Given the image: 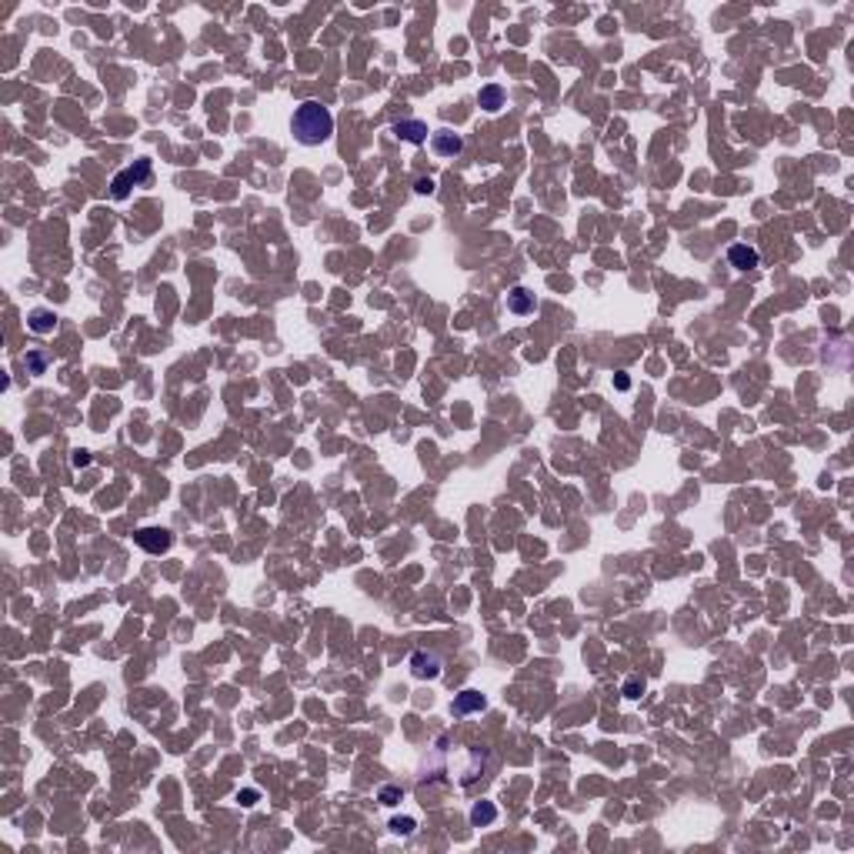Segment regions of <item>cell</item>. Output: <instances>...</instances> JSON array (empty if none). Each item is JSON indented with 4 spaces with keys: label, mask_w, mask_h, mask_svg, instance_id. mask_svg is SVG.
<instances>
[{
    "label": "cell",
    "mask_w": 854,
    "mask_h": 854,
    "mask_svg": "<svg viewBox=\"0 0 854 854\" xmlns=\"http://www.w3.org/2000/svg\"><path fill=\"white\" fill-rule=\"evenodd\" d=\"M290 131H294V137H297L304 147H317V144H324V140H331V133H334V117H331V111L324 107L321 100H304V104L294 111V117H290Z\"/></svg>",
    "instance_id": "1"
},
{
    "label": "cell",
    "mask_w": 854,
    "mask_h": 854,
    "mask_svg": "<svg viewBox=\"0 0 854 854\" xmlns=\"http://www.w3.org/2000/svg\"><path fill=\"white\" fill-rule=\"evenodd\" d=\"M147 177H151V160H137L133 167L120 171V174L114 177V184H111V194H114V201H127L133 187L147 184Z\"/></svg>",
    "instance_id": "2"
},
{
    "label": "cell",
    "mask_w": 854,
    "mask_h": 854,
    "mask_svg": "<svg viewBox=\"0 0 854 854\" xmlns=\"http://www.w3.org/2000/svg\"><path fill=\"white\" fill-rule=\"evenodd\" d=\"M137 544L147 550V554H164V550H171L174 537H171V531H164V528H140V531H137Z\"/></svg>",
    "instance_id": "3"
},
{
    "label": "cell",
    "mask_w": 854,
    "mask_h": 854,
    "mask_svg": "<svg viewBox=\"0 0 854 854\" xmlns=\"http://www.w3.org/2000/svg\"><path fill=\"white\" fill-rule=\"evenodd\" d=\"M411 671H414V678H437L440 674V658L437 654H431V651H414L411 654Z\"/></svg>",
    "instance_id": "4"
},
{
    "label": "cell",
    "mask_w": 854,
    "mask_h": 854,
    "mask_svg": "<svg viewBox=\"0 0 854 854\" xmlns=\"http://www.w3.org/2000/svg\"><path fill=\"white\" fill-rule=\"evenodd\" d=\"M431 147H434V154H440V157H457V154L464 151V140H461V133L434 131L431 133Z\"/></svg>",
    "instance_id": "5"
},
{
    "label": "cell",
    "mask_w": 854,
    "mask_h": 854,
    "mask_svg": "<svg viewBox=\"0 0 854 854\" xmlns=\"http://www.w3.org/2000/svg\"><path fill=\"white\" fill-rule=\"evenodd\" d=\"M534 307H537V301H534V294L528 290V287H514L511 294H508V310H511V314H517V317L534 314Z\"/></svg>",
    "instance_id": "6"
},
{
    "label": "cell",
    "mask_w": 854,
    "mask_h": 854,
    "mask_svg": "<svg viewBox=\"0 0 854 854\" xmlns=\"http://www.w3.org/2000/svg\"><path fill=\"white\" fill-rule=\"evenodd\" d=\"M488 707V698L481 694V691H461L454 698V714H477V711H484Z\"/></svg>",
    "instance_id": "7"
},
{
    "label": "cell",
    "mask_w": 854,
    "mask_h": 854,
    "mask_svg": "<svg viewBox=\"0 0 854 854\" xmlns=\"http://www.w3.org/2000/svg\"><path fill=\"white\" fill-rule=\"evenodd\" d=\"M727 261H731V267H738V270H751V267L761 264V254L748 244H734L727 250Z\"/></svg>",
    "instance_id": "8"
},
{
    "label": "cell",
    "mask_w": 854,
    "mask_h": 854,
    "mask_svg": "<svg viewBox=\"0 0 854 854\" xmlns=\"http://www.w3.org/2000/svg\"><path fill=\"white\" fill-rule=\"evenodd\" d=\"M27 327H30L34 334H50V331L57 327V314L47 310V307H34V310L27 314Z\"/></svg>",
    "instance_id": "9"
},
{
    "label": "cell",
    "mask_w": 854,
    "mask_h": 854,
    "mask_svg": "<svg viewBox=\"0 0 854 854\" xmlns=\"http://www.w3.org/2000/svg\"><path fill=\"white\" fill-rule=\"evenodd\" d=\"M394 133H398L400 140H411V144L427 140V127H424L420 120H398V124H394Z\"/></svg>",
    "instance_id": "10"
},
{
    "label": "cell",
    "mask_w": 854,
    "mask_h": 854,
    "mask_svg": "<svg viewBox=\"0 0 854 854\" xmlns=\"http://www.w3.org/2000/svg\"><path fill=\"white\" fill-rule=\"evenodd\" d=\"M494 817H497V808H494L491 801H477L474 808H471V824L474 828H488V824H494Z\"/></svg>",
    "instance_id": "11"
},
{
    "label": "cell",
    "mask_w": 854,
    "mask_h": 854,
    "mask_svg": "<svg viewBox=\"0 0 854 854\" xmlns=\"http://www.w3.org/2000/svg\"><path fill=\"white\" fill-rule=\"evenodd\" d=\"M481 107L484 111H501L504 107V91L497 87V84H488V87H481Z\"/></svg>",
    "instance_id": "12"
},
{
    "label": "cell",
    "mask_w": 854,
    "mask_h": 854,
    "mask_svg": "<svg viewBox=\"0 0 854 854\" xmlns=\"http://www.w3.org/2000/svg\"><path fill=\"white\" fill-rule=\"evenodd\" d=\"M47 364H50V358H47L44 351H27V354H24V367H27V374H44V371H47Z\"/></svg>",
    "instance_id": "13"
},
{
    "label": "cell",
    "mask_w": 854,
    "mask_h": 854,
    "mask_svg": "<svg viewBox=\"0 0 854 854\" xmlns=\"http://www.w3.org/2000/svg\"><path fill=\"white\" fill-rule=\"evenodd\" d=\"M378 797L384 801V804H398L400 797H404V791H400L398 784H384V788L378 791Z\"/></svg>",
    "instance_id": "14"
},
{
    "label": "cell",
    "mask_w": 854,
    "mask_h": 854,
    "mask_svg": "<svg viewBox=\"0 0 854 854\" xmlns=\"http://www.w3.org/2000/svg\"><path fill=\"white\" fill-rule=\"evenodd\" d=\"M414 828H418L414 817H394V821H391V831H394V835H414Z\"/></svg>",
    "instance_id": "15"
},
{
    "label": "cell",
    "mask_w": 854,
    "mask_h": 854,
    "mask_svg": "<svg viewBox=\"0 0 854 854\" xmlns=\"http://www.w3.org/2000/svg\"><path fill=\"white\" fill-rule=\"evenodd\" d=\"M641 691H644V681H641V678H627L624 681V698H641Z\"/></svg>",
    "instance_id": "16"
},
{
    "label": "cell",
    "mask_w": 854,
    "mask_h": 854,
    "mask_svg": "<svg viewBox=\"0 0 854 854\" xmlns=\"http://www.w3.org/2000/svg\"><path fill=\"white\" fill-rule=\"evenodd\" d=\"M237 801H241L244 808H250V804H257V791H254V788H244V791L237 795Z\"/></svg>",
    "instance_id": "17"
},
{
    "label": "cell",
    "mask_w": 854,
    "mask_h": 854,
    "mask_svg": "<svg viewBox=\"0 0 854 854\" xmlns=\"http://www.w3.org/2000/svg\"><path fill=\"white\" fill-rule=\"evenodd\" d=\"M414 190H418V194H434V180H431V177H420L418 184H414Z\"/></svg>",
    "instance_id": "18"
},
{
    "label": "cell",
    "mask_w": 854,
    "mask_h": 854,
    "mask_svg": "<svg viewBox=\"0 0 854 854\" xmlns=\"http://www.w3.org/2000/svg\"><path fill=\"white\" fill-rule=\"evenodd\" d=\"M71 461H74V467H87V464H91V454H87V451H74Z\"/></svg>",
    "instance_id": "19"
},
{
    "label": "cell",
    "mask_w": 854,
    "mask_h": 854,
    "mask_svg": "<svg viewBox=\"0 0 854 854\" xmlns=\"http://www.w3.org/2000/svg\"><path fill=\"white\" fill-rule=\"evenodd\" d=\"M614 384H618V391H627V387H631V380H627L624 374H618V380H614Z\"/></svg>",
    "instance_id": "20"
}]
</instances>
